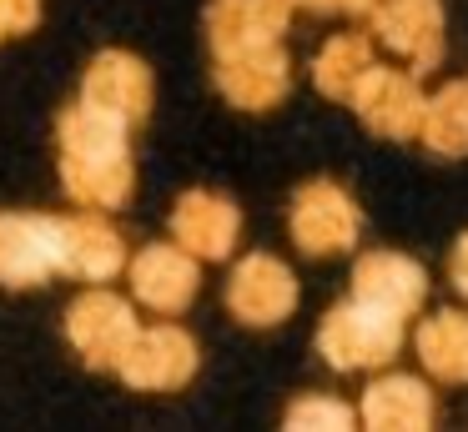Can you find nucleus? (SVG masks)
<instances>
[{
  "label": "nucleus",
  "instance_id": "f257e3e1",
  "mask_svg": "<svg viewBox=\"0 0 468 432\" xmlns=\"http://www.w3.org/2000/svg\"><path fill=\"white\" fill-rule=\"evenodd\" d=\"M56 146H61V186L86 211H116L136 191V161L126 126L101 116L96 106L76 100L56 121Z\"/></svg>",
  "mask_w": 468,
  "mask_h": 432
},
{
  "label": "nucleus",
  "instance_id": "f03ea898",
  "mask_svg": "<svg viewBox=\"0 0 468 432\" xmlns=\"http://www.w3.org/2000/svg\"><path fill=\"white\" fill-rule=\"evenodd\" d=\"M403 352V317L367 307V301L347 297L323 311L317 321V357L337 372H373Z\"/></svg>",
  "mask_w": 468,
  "mask_h": 432
},
{
  "label": "nucleus",
  "instance_id": "7ed1b4c3",
  "mask_svg": "<svg viewBox=\"0 0 468 432\" xmlns=\"http://www.w3.org/2000/svg\"><path fill=\"white\" fill-rule=\"evenodd\" d=\"M287 231H292L297 251H307V257H337V251L357 247V237H363V211H357V201L337 181H307L292 196Z\"/></svg>",
  "mask_w": 468,
  "mask_h": 432
},
{
  "label": "nucleus",
  "instance_id": "20e7f679",
  "mask_svg": "<svg viewBox=\"0 0 468 432\" xmlns=\"http://www.w3.org/2000/svg\"><path fill=\"white\" fill-rule=\"evenodd\" d=\"M61 277V216L0 211V287L26 291Z\"/></svg>",
  "mask_w": 468,
  "mask_h": 432
},
{
  "label": "nucleus",
  "instance_id": "39448f33",
  "mask_svg": "<svg viewBox=\"0 0 468 432\" xmlns=\"http://www.w3.org/2000/svg\"><path fill=\"white\" fill-rule=\"evenodd\" d=\"M116 377L136 392H176L197 377V342L176 321H156V327H136L126 342Z\"/></svg>",
  "mask_w": 468,
  "mask_h": 432
},
{
  "label": "nucleus",
  "instance_id": "423d86ee",
  "mask_svg": "<svg viewBox=\"0 0 468 432\" xmlns=\"http://www.w3.org/2000/svg\"><path fill=\"white\" fill-rule=\"evenodd\" d=\"M136 327H142V321H136L132 301L106 291L101 281L66 307V342H71V347L81 352V362L96 372H116V362H122L126 342L136 337Z\"/></svg>",
  "mask_w": 468,
  "mask_h": 432
},
{
  "label": "nucleus",
  "instance_id": "0eeeda50",
  "mask_svg": "<svg viewBox=\"0 0 468 432\" xmlns=\"http://www.w3.org/2000/svg\"><path fill=\"white\" fill-rule=\"evenodd\" d=\"M81 100L96 106L101 116L122 121L126 131L142 126L152 116V100H156L152 66L142 56H132V50H101L81 76Z\"/></svg>",
  "mask_w": 468,
  "mask_h": 432
},
{
  "label": "nucleus",
  "instance_id": "6e6552de",
  "mask_svg": "<svg viewBox=\"0 0 468 432\" xmlns=\"http://www.w3.org/2000/svg\"><path fill=\"white\" fill-rule=\"evenodd\" d=\"M423 96L418 86V70H398V66H367V76L357 80V90L347 96V106L357 111L373 136L383 141H408L418 136V116H423Z\"/></svg>",
  "mask_w": 468,
  "mask_h": 432
},
{
  "label": "nucleus",
  "instance_id": "1a4fd4ad",
  "mask_svg": "<svg viewBox=\"0 0 468 432\" xmlns=\"http://www.w3.org/2000/svg\"><path fill=\"white\" fill-rule=\"evenodd\" d=\"M227 307L247 327H277L297 311V277L282 257L272 251H252L232 267L227 277Z\"/></svg>",
  "mask_w": 468,
  "mask_h": 432
},
{
  "label": "nucleus",
  "instance_id": "9d476101",
  "mask_svg": "<svg viewBox=\"0 0 468 432\" xmlns=\"http://www.w3.org/2000/svg\"><path fill=\"white\" fill-rule=\"evenodd\" d=\"M126 271H132L136 301L162 311V317L186 311L197 297V287H202V261L186 247H176V241H152V247H142L136 257H126Z\"/></svg>",
  "mask_w": 468,
  "mask_h": 432
},
{
  "label": "nucleus",
  "instance_id": "9b49d317",
  "mask_svg": "<svg viewBox=\"0 0 468 432\" xmlns=\"http://www.w3.org/2000/svg\"><path fill=\"white\" fill-rule=\"evenodd\" d=\"M367 16H373V36L393 56H403L418 76L443 60V46H448L443 0H378Z\"/></svg>",
  "mask_w": 468,
  "mask_h": 432
},
{
  "label": "nucleus",
  "instance_id": "f8f14e48",
  "mask_svg": "<svg viewBox=\"0 0 468 432\" xmlns=\"http://www.w3.org/2000/svg\"><path fill=\"white\" fill-rule=\"evenodd\" d=\"M242 237V206L222 191H186L172 206V241L186 247L197 261H222L232 257Z\"/></svg>",
  "mask_w": 468,
  "mask_h": 432
},
{
  "label": "nucleus",
  "instance_id": "ddd939ff",
  "mask_svg": "<svg viewBox=\"0 0 468 432\" xmlns=\"http://www.w3.org/2000/svg\"><path fill=\"white\" fill-rule=\"evenodd\" d=\"M292 5L287 0H212L207 10V46L212 56H242V50L282 46Z\"/></svg>",
  "mask_w": 468,
  "mask_h": 432
},
{
  "label": "nucleus",
  "instance_id": "4468645a",
  "mask_svg": "<svg viewBox=\"0 0 468 432\" xmlns=\"http://www.w3.org/2000/svg\"><path fill=\"white\" fill-rule=\"evenodd\" d=\"M353 297L388 317H418L428 301V271L403 251H367L353 267Z\"/></svg>",
  "mask_w": 468,
  "mask_h": 432
},
{
  "label": "nucleus",
  "instance_id": "2eb2a0df",
  "mask_svg": "<svg viewBox=\"0 0 468 432\" xmlns=\"http://www.w3.org/2000/svg\"><path fill=\"white\" fill-rule=\"evenodd\" d=\"M126 271V241L106 221V211H76L61 216V277L76 281H112Z\"/></svg>",
  "mask_w": 468,
  "mask_h": 432
},
{
  "label": "nucleus",
  "instance_id": "dca6fc26",
  "mask_svg": "<svg viewBox=\"0 0 468 432\" xmlns=\"http://www.w3.org/2000/svg\"><path fill=\"white\" fill-rule=\"evenodd\" d=\"M217 90H222L237 111H272L277 100L292 90V56H287L282 46L222 56L217 60Z\"/></svg>",
  "mask_w": 468,
  "mask_h": 432
},
{
  "label": "nucleus",
  "instance_id": "f3484780",
  "mask_svg": "<svg viewBox=\"0 0 468 432\" xmlns=\"http://www.w3.org/2000/svg\"><path fill=\"white\" fill-rule=\"evenodd\" d=\"M433 417H438L433 392L413 372L378 377L363 392V407H357V427H373V432H423V427H433Z\"/></svg>",
  "mask_w": 468,
  "mask_h": 432
},
{
  "label": "nucleus",
  "instance_id": "a211bd4d",
  "mask_svg": "<svg viewBox=\"0 0 468 432\" xmlns=\"http://www.w3.org/2000/svg\"><path fill=\"white\" fill-rule=\"evenodd\" d=\"M413 347H418V362H423L428 377L468 382V311L443 307L433 317H423L413 332Z\"/></svg>",
  "mask_w": 468,
  "mask_h": 432
},
{
  "label": "nucleus",
  "instance_id": "6ab92c4d",
  "mask_svg": "<svg viewBox=\"0 0 468 432\" xmlns=\"http://www.w3.org/2000/svg\"><path fill=\"white\" fill-rule=\"evenodd\" d=\"M418 136L438 156H468V80H448L433 96H423Z\"/></svg>",
  "mask_w": 468,
  "mask_h": 432
},
{
  "label": "nucleus",
  "instance_id": "aec40b11",
  "mask_svg": "<svg viewBox=\"0 0 468 432\" xmlns=\"http://www.w3.org/2000/svg\"><path fill=\"white\" fill-rule=\"evenodd\" d=\"M367 66H373V40L357 36V30H343L313 56V86L333 100H347L357 80L367 76Z\"/></svg>",
  "mask_w": 468,
  "mask_h": 432
},
{
  "label": "nucleus",
  "instance_id": "412c9836",
  "mask_svg": "<svg viewBox=\"0 0 468 432\" xmlns=\"http://www.w3.org/2000/svg\"><path fill=\"white\" fill-rule=\"evenodd\" d=\"M282 422L287 427H357V412L343 407L337 397H327V392H307L287 407Z\"/></svg>",
  "mask_w": 468,
  "mask_h": 432
},
{
  "label": "nucleus",
  "instance_id": "4be33fe9",
  "mask_svg": "<svg viewBox=\"0 0 468 432\" xmlns=\"http://www.w3.org/2000/svg\"><path fill=\"white\" fill-rule=\"evenodd\" d=\"M41 26V0H0V40H16Z\"/></svg>",
  "mask_w": 468,
  "mask_h": 432
},
{
  "label": "nucleus",
  "instance_id": "5701e85b",
  "mask_svg": "<svg viewBox=\"0 0 468 432\" xmlns=\"http://www.w3.org/2000/svg\"><path fill=\"white\" fill-rule=\"evenodd\" d=\"M448 281H453L458 297H468V231L453 241V251H448Z\"/></svg>",
  "mask_w": 468,
  "mask_h": 432
},
{
  "label": "nucleus",
  "instance_id": "b1692460",
  "mask_svg": "<svg viewBox=\"0 0 468 432\" xmlns=\"http://www.w3.org/2000/svg\"><path fill=\"white\" fill-rule=\"evenodd\" d=\"M378 0H327V10H343V16H367Z\"/></svg>",
  "mask_w": 468,
  "mask_h": 432
}]
</instances>
